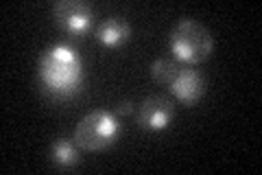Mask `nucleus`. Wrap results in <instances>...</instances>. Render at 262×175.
<instances>
[{
    "mask_svg": "<svg viewBox=\"0 0 262 175\" xmlns=\"http://www.w3.org/2000/svg\"><path fill=\"white\" fill-rule=\"evenodd\" d=\"M39 83L53 99L75 96L83 83V62L79 53L68 44H55L39 57Z\"/></svg>",
    "mask_w": 262,
    "mask_h": 175,
    "instance_id": "nucleus-1",
    "label": "nucleus"
},
{
    "mask_svg": "<svg viewBox=\"0 0 262 175\" xmlns=\"http://www.w3.org/2000/svg\"><path fill=\"white\" fill-rule=\"evenodd\" d=\"M168 46L175 60L184 66H196L206 62L212 53V35L201 22L184 18L179 20L168 35Z\"/></svg>",
    "mask_w": 262,
    "mask_h": 175,
    "instance_id": "nucleus-2",
    "label": "nucleus"
},
{
    "mask_svg": "<svg viewBox=\"0 0 262 175\" xmlns=\"http://www.w3.org/2000/svg\"><path fill=\"white\" fill-rule=\"evenodd\" d=\"M120 125L107 110H94L79 121L75 129V143L85 151H103L116 143Z\"/></svg>",
    "mask_w": 262,
    "mask_h": 175,
    "instance_id": "nucleus-3",
    "label": "nucleus"
},
{
    "mask_svg": "<svg viewBox=\"0 0 262 175\" xmlns=\"http://www.w3.org/2000/svg\"><path fill=\"white\" fill-rule=\"evenodd\" d=\"M55 22L70 35H85L92 29L94 13L92 7L83 0H59L55 3Z\"/></svg>",
    "mask_w": 262,
    "mask_h": 175,
    "instance_id": "nucleus-4",
    "label": "nucleus"
},
{
    "mask_svg": "<svg viewBox=\"0 0 262 175\" xmlns=\"http://www.w3.org/2000/svg\"><path fill=\"white\" fill-rule=\"evenodd\" d=\"M173 114H175L173 101L168 96L155 94V96L144 99L140 103L138 114H136V123H138V127H142L146 131H162L170 125Z\"/></svg>",
    "mask_w": 262,
    "mask_h": 175,
    "instance_id": "nucleus-5",
    "label": "nucleus"
},
{
    "mask_svg": "<svg viewBox=\"0 0 262 175\" xmlns=\"http://www.w3.org/2000/svg\"><path fill=\"white\" fill-rule=\"evenodd\" d=\"M168 90L179 103L190 107L206 94V79H203L194 68H190V66H184L175 77V81L168 86Z\"/></svg>",
    "mask_w": 262,
    "mask_h": 175,
    "instance_id": "nucleus-6",
    "label": "nucleus"
},
{
    "mask_svg": "<svg viewBox=\"0 0 262 175\" xmlns=\"http://www.w3.org/2000/svg\"><path fill=\"white\" fill-rule=\"evenodd\" d=\"M96 40L107 48H120L131 37V27L122 18H105L96 27Z\"/></svg>",
    "mask_w": 262,
    "mask_h": 175,
    "instance_id": "nucleus-7",
    "label": "nucleus"
},
{
    "mask_svg": "<svg viewBox=\"0 0 262 175\" xmlns=\"http://www.w3.org/2000/svg\"><path fill=\"white\" fill-rule=\"evenodd\" d=\"M77 143L68 138H57L53 147H51V160L55 162V166L59 169H70L79 162V151H77Z\"/></svg>",
    "mask_w": 262,
    "mask_h": 175,
    "instance_id": "nucleus-8",
    "label": "nucleus"
},
{
    "mask_svg": "<svg viewBox=\"0 0 262 175\" xmlns=\"http://www.w3.org/2000/svg\"><path fill=\"white\" fill-rule=\"evenodd\" d=\"M184 68V64H179L177 60H166V57H160L151 64V77L160 83V86H170L175 81V77L179 74V70Z\"/></svg>",
    "mask_w": 262,
    "mask_h": 175,
    "instance_id": "nucleus-9",
    "label": "nucleus"
},
{
    "mask_svg": "<svg viewBox=\"0 0 262 175\" xmlns=\"http://www.w3.org/2000/svg\"><path fill=\"white\" fill-rule=\"evenodd\" d=\"M116 112H118L120 116H127V114L134 112V103H131V101H122V103L116 105Z\"/></svg>",
    "mask_w": 262,
    "mask_h": 175,
    "instance_id": "nucleus-10",
    "label": "nucleus"
}]
</instances>
